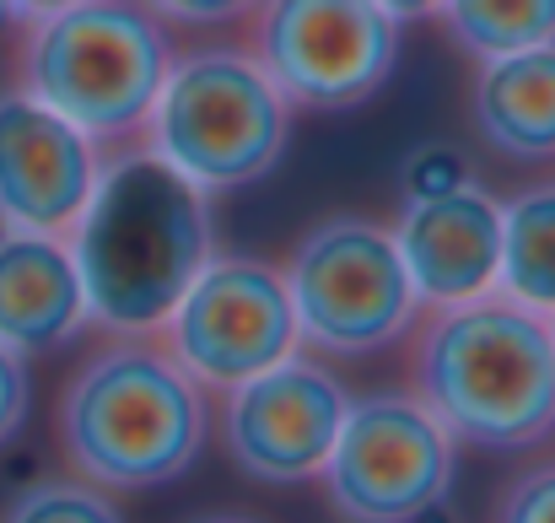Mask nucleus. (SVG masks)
Wrapping results in <instances>:
<instances>
[{"label": "nucleus", "mask_w": 555, "mask_h": 523, "mask_svg": "<svg viewBox=\"0 0 555 523\" xmlns=\"http://www.w3.org/2000/svg\"><path fill=\"white\" fill-rule=\"evenodd\" d=\"M65 243L87 292V324L152 341L216 254L210 194L146 146H125L119 157H103Z\"/></svg>", "instance_id": "f257e3e1"}, {"label": "nucleus", "mask_w": 555, "mask_h": 523, "mask_svg": "<svg viewBox=\"0 0 555 523\" xmlns=\"http://www.w3.org/2000/svg\"><path fill=\"white\" fill-rule=\"evenodd\" d=\"M410 394L464 448L524 454L555 432V319L496 292L421 308L410 330Z\"/></svg>", "instance_id": "f03ea898"}, {"label": "nucleus", "mask_w": 555, "mask_h": 523, "mask_svg": "<svg viewBox=\"0 0 555 523\" xmlns=\"http://www.w3.org/2000/svg\"><path fill=\"white\" fill-rule=\"evenodd\" d=\"M54 432L70 475L103 492H152L199 464L210 443V394L163 341L114 335L65 378Z\"/></svg>", "instance_id": "7ed1b4c3"}, {"label": "nucleus", "mask_w": 555, "mask_h": 523, "mask_svg": "<svg viewBox=\"0 0 555 523\" xmlns=\"http://www.w3.org/2000/svg\"><path fill=\"white\" fill-rule=\"evenodd\" d=\"M173 54V33L141 0H81L22 27L16 87L98 146L130 141L146 130Z\"/></svg>", "instance_id": "20e7f679"}, {"label": "nucleus", "mask_w": 555, "mask_h": 523, "mask_svg": "<svg viewBox=\"0 0 555 523\" xmlns=\"http://www.w3.org/2000/svg\"><path fill=\"white\" fill-rule=\"evenodd\" d=\"M292 103L237 43L173 54L141 146L205 194L270 178L292 152Z\"/></svg>", "instance_id": "39448f33"}, {"label": "nucleus", "mask_w": 555, "mask_h": 523, "mask_svg": "<svg viewBox=\"0 0 555 523\" xmlns=\"http://www.w3.org/2000/svg\"><path fill=\"white\" fill-rule=\"evenodd\" d=\"M297 335L324 356H372L415 330L421 297L388 221L362 211L319 216L281 265Z\"/></svg>", "instance_id": "423d86ee"}, {"label": "nucleus", "mask_w": 555, "mask_h": 523, "mask_svg": "<svg viewBox=\"0 0 555 523\" xmlns=\"http://www.w3.org/2000/svg\"><path fill=\"white\" fill-rule=\"evenodd\" d=\"M453 470V432L410 388H383L351 399L319 486L340 523H426L448 502Z\"/></svg>", "instance_id": "0eeeda50"}, {"label": "nucleus", "mask_w": 555, "mask_h": 523, "mask_svg": "<svg viewBox=\"0 0 555 523\" xmlns=\"http://www.w3.org/2000/svg\"><path fill=\"white\" fill-rule=\"evenodd\" d=\"M248 54L292 109H362L399 60V22L372 0H259Z\"/></svg>", "instance_id": "6e6552de"}, {"label": "nucleus", "mask_w": 555, "mask_h": 523, "mask_svg": "<svg viewBox=\"0 0 555 523\" xmlns=\"http://www.w3.org/2000/svg\"><path fill=\"white\" fill-rule=\"evenodd\" d=\"M157 341L205 394H221L302 350L281 265L248 254H210Z\"/></svg>", "instance_id": "1a4fd4ad"}, {"label": "nucleus", "mask_w": 555, "mask_h": 523, "mask_svg": "<svg viewBox=\"0 0 555 523\" xmlns=\"http://www.w3.org/2000/svg\"><path fill=\"white\" fill-rule=\"evenodd\" d=\"M351 410V388L319 356L292 350L286 361L221 388L210 410V432L237 475L259 486H308L319 481L340 426Z\"/></svg>", "instance_id": "9d476101"}, {"label": "nucleus", "mask_w": 555, "mask_h": 523, "mask_svg": "<svg viewBox=\"0 0 555 523\" xmlns=\"http://www.w3.org/2000/svg\"><path fill=\"white\" fill-rule=\"evenodd\" d=\"M103 168L98 141L22 87L0 92V227L65 238Z\"/></svg>", "instance_id": "9b49d317"}, {"label": "nucleus", "mask_w": 555, "mask_h": 523, "mask_svg": "<svg viewBox=\"0 0 555 523\" xmlns=\"http://www.w3.org/2000/svg\"><path fill=\"white\" fill-rule=\"evenodd\" d=\"M393 248L410 270L421 308H453L496 292L502 259V200L475 178L437 200H404L388 221Z\"/></svg>", "instance_id": "f8f14e48"}, {"label": "nucleus", "mask_w": 555, "mask_h": 523, "mask_svg": "<svg viewBox=\"0 0 555 523\" xmlns=\"http://www.w3.org/2000/svg\"><path fill=\"white\" fill-rule=\"evenodd\" d=\"M87 330V292L70 243L0 227V346L16 356L70 346Z\"/></svg>", "instance_id": "ddd939ff"}, {"label": "nucleus", "mask_w": 555, "mask_h": 523, "mask_svg": "<svg viewBox=\"0 0 555 523\" xmlns=\"http://www.w3.org/2000/svg\"><path fill=\"white\" fill-rule=\"evenodd\" d=\"M469 125H475V136L502 163L551 168L555 163V38L475 65Z\"/></svg>", "instance_id": "4468645a"}, {"label": "nucleus", "mask_w": 555, "mask_h": 523, "mask_svg": "<svg viewBox=\"0 0 555 523\" xmlns=\"http://www.w3.org/2000/svg\"><path fill=\"white\" fill-rule=\"evenodd\" d=\"M496 297L555 319V183H529L502 205Z\"/></svg>", "instance_id": "2eb2a0df"}, {"label": "nucleus", "mask_w": 555, "mask_h": 523, "mask_svg": "<svg viewBox=\"0 0 555 523\" xmlns=\"http://www.w3.org/2000/svg\"><path fill=\"white\" fill-rule=\"evenodd\" d=\"M437 22L459 54L502 60L555 38V0H442Z\"/></svg>", "instance_id": "dca6fc26"}, {"label": "nucleus", "mask_w": 555, "mask_h": 523, "mask_svg": "<svg viewBox=\"0 0 555 523\" xmlns=\"http://www.w3.org/2000/svg\"><path fill=\"white\" fill-rule=\"evenodd\" d=\"M0 523H125L114 492L81 481V475H49L11 497Z\"/></svg>", "instance_id": "f3484780"}, {"label": "nucleus", "mask_w": 555, "mask_h": 523, "mask_svg": "<svg viewBox=\"0 0 555 523\" xmlns=\"http://www.w3.org/2000/svg\"><path fill=\"white\" fill-rule=\"evenodd\" d=\"M404 200H437V194H453V189H464L469 183V163H464V152H453V146H421V152H410L404 157Z\"/></svg>", "instance_id": "a211bd4d"}, {"label": "nucleus", "mask_w": 555, "mask_h": 523, "mask_svg": "<svg viewBox=\"0 0 555 523\" xmlns=\"http://www.w3.org/2000/svg\"><path fill=\"white\" fill-rule=\"evenodd\" d=\"M491 523H555V459L524 470V475L502 492Z\"/></svg>", "instance_id": "6ab92c4d"}, {"label": "nucleus", "mask_w": 555, "mask_h": 523, "mask_svg": "<svg viewBox=\"0 0 555 523\" xmlns=\"http://www.w3.org/2000/svg\"><path fill=\"white\" fill-rule=\"evenodd\" d=\"M163 27H232V22H248L259 0H141Z\"/></svg>", "instance_id": "aec40b11"}, {"label": "nucleus", "mask_w": 555, "mask_h": 523, "mask_svg": "<svg viewBox=\"0 0 555 523\" xmlns=\"http://www.w3.org/2000/svg\"><path fill=\"white\" fill-rule=\"evenodd\" d=\"M33 410V378H27V356L0 346V448L27 426Z\"/></svg>", "instance_id": "412c9836"}, {"label": "nucleus", "mask_w": 555, "mask_h": 523, "mask_svg": "<svg viewBox=\"0 0 555 523\" xmlns=\"http://www.w3.org/2000/svg\"><path fill=\"white\" fill-rule=\"evenodd\" d=\"M65 5H81V0H11V22H43V16H54V11H65Z\"/></svg>", "instance_id": "4be33fe9"}, {"label": "nucleus", "mask_w": 555, "mask_h": 523, "mask_svg": "<svg viewBox=\"0 0 555 523\" xmlns=\"http://www.w3.org/2000/svg\"><path fill=\"white\" fill-rule=\"evenodd\" d=\"M377 11H388L393 22H421V16H437L442 0H372Z\"/></svg>", "instance_id": "5701e85b"}, {"label": "nucleus", "mask_w": 555, "mask_h": 523, "mask_svg": "<svg viewBox=\"0 0 555 523\" xmlns=\"http://www.w3.org/2000/svg\"><path fill=\"white\" fill-rule=\"evenodd\" d=\"M194 523H259V519H243V513H210V519H194Z\"/></svg>", "instance_id": "b1692460"}, {"label": "nucleus", "mask_w": 555, "mask_h": 523, "mask_svg": "<svg viewBox=\"0 0 555 523\" xmlns=\"http://www.w3.org/2000/svg\"><path fill=\"white\" fill-rule=\"evenodd\" d=\"M11 27V0H0V33Z\"/></svg>", "instance_id": "393cba45"}]
</instances>
